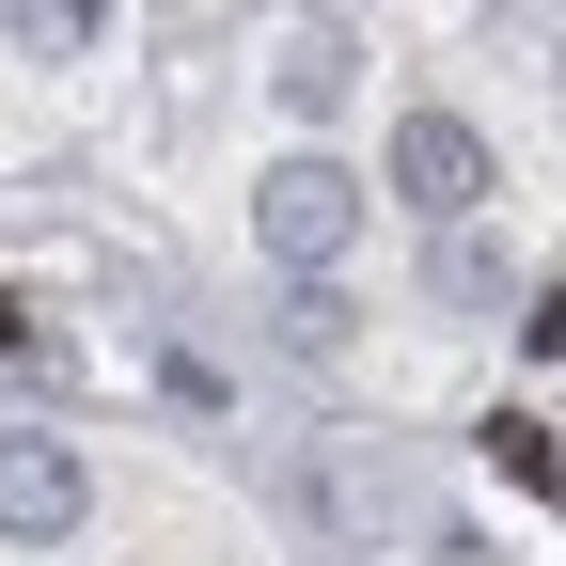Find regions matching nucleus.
<instances>
[{"mask_svg": "<svg viewBox=\"0 0 566 566\" xmlns=\"http://www.w3.org/2000/svg\"><path fill=\"white\" fill-rule=\"evenodd\" d=\"M252 237L300 268V283H331V252L363 237V174H331V158H283L268 189H252Z\"/></svg>", "mask_w": 566, "mask_h": 566, "instance_id": "obj_1", "label": "nucleus"}, {"mask_svg": "<svg viewBox=\"0 0 566 566\" xmlns=\"http://www.w3.org/2000/svg\"><path fill=\"white\" fill-rule=\"evenodd\" d=\"M80 520H95L80 441H32V424H17V441H0V535H17V551H48V535H80Z\"/></svg>", "mask_w": 566, "mask_h": 566, "instance_id": "obj_2", "label": "nucleus"}, {"mask_svg": "<svg viewBox=\"0 0 566 566\" xmlns=\"http://www.w3.org/2000/svg\"><path fill=\"white\" fill-rule=\"evenodd\" d=\"M394 189L424 205V221H472V205H488V142H472L457 111H409V126H394Z\"/></svg>", "mask_w": 566, "mask_h": 566, "instance_id": "obj_3", "label": "nucleus"}, {"mask_svg": "<svg viewBox=\"0 0 566 566\" xmlns=\"http://www.w3.org/2000/svg\"><path fill=\"white\" fill-rule=\"evenodd\" d=\"M315 504H331L346 535H409V520H424V504H409V472H394L378 441H331V457H315Z\"/></svg>", "mask_w": 566, "mask_h": 566, "instance_id": "obj_4", "label": "nucleus"}, {"mask_svg": "<svg viewBox=\"0 0 566 566\" xmlns=\"http://www.w3.org/2000/svg\"><path fill=\"white\" fill-rule=\"evenodd\" d=\"M268 331L300 346V363H331V346H346V300H331V283H283V300H268Z\"/></svg>", "mask_w": 566, "mask_h": 566, "instance_id": "obj_5", "label": "nucleus"}, {"mask_svg": "<svg viewBox=\"0 0 566 566\" xmlns=\"http://www.w3.org/2000/svg\"><path fill=\"white\" fill-rule=\"evenodd\" d=\"M331 95H346V48L300 32V48H283V111H331Z\"/></svg>", "mask_w": 566, "mask_h": 566, "instance_id": "obj_6", "label": "nucleus"}, {"mask_svg": "<svg viewBox=\"0 0 566 566\" xmlns=\"http://www.w3.org/2000/svg\"><path fill=\"white\" fill-rule=\"evenodd\" d=\"M17 32H32V63H80V32H95V0H17Z\"/></svg>", "mask_w": 566, "mask_h": 566, "instance_id": "obj_7", "label": "nucleus"}, {"mask_svg": "<svg viewBox=\"0 0 566 566\" xmlns=\"http://www.w3.org/2000/svg\"><path fill=\"white\" fill-rule=\"evenodd\" d=\"M488 457H504L520 488H566V457H551V424H520V409H504V424H488Z\"/></svg>", "mask_w": 566, "mask_h": 566, "instance_id": "obj_8", "label": "nucleus"}, {"mask_svg": "<svg viewBox=\"0 0 566 566\" xmlns=\"http://www.w3.org/2000/svg\"><path fill=\"white\" fill-rule=\"evenodd\" d=\"M488 283H504V252H488L472 221H441V300H488Z\"/></svg>", "mask_w": 566, "mask_h": 566, "instance_id": "obj_9", "label": "nucleus"}, {"mask_svg": "<svg viewBox=\"0 0 566 566\" xmlns=\"http://www.w3.org/2000/svg\"><path fill=\"white\" fill-rule=\"evenodd\" d=\"M32 346H48V331H32V300H0V363H32Z\"/></svg>", "mask_w": 566, "mask_h": 566, "instance_id": "obj_10", "label": "nucleus"}]
</instances>
